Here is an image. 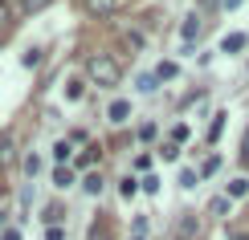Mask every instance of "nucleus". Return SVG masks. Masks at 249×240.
<instances>
[{"instance_id":"obj_11","label":"nucleus","mask_w":249,"mask_h":240,"mask_svg":"<svg viewBox=\"0 0 249 240\" xmlns=\"http://www.w3.org/2000/svg\"><path fill=\"white\" fill-rule=\"evenodd\" d=\"M196 33H200V25H196V16H188V20H184V41H192Z\"/></svg>"},{"instance_id":"obj_20","label":"nucleus","mask_w":249,"mask_h":240,"mask_svg":"<svg viewBox=\"0 0 249 240\" xmlns=\"http://www.w3.org/2000/svg\"><path fill=\"white\" fill-rule=\"evenodd\" d=\"M45 240H66V232H61V228H49V236Z\"/></svg>"},{"instance_id":"obj_4","label":"nucleus","mask_w":249,"mask_h":240,"mask_svg":"<svg viewBox=\"0 0 249 240\" xmlns=\"http://www.w3.org/2000/svg\"><path fill=\"white\" fill-rule=\"evenodd\" d=\"M221 49H225V53H237V49H245V33H233V37H225V41H221Z\"/></svg>"},{"instance_id":"obj_10","label":"nucleus","mask_w":249,"mask_h":240,"mask_svg":"<svg viewBox=\"0 0 249 240\" xmlns=\"http://www.w3.org/2000/svg\"><path fill=\"white\" fill-rule=\"evenodd\" d=\"M225 118H229V114H216V118H213V127H209V139H221V130H225Z\"/></svg>"},{"instance_id":"obj_7","label":"nucleus","mask_w":249,"mask_h":240,"mask_svg":"<svg viewBox=\"0 0 249 240\" xmlns=\"http://www.w3.org/2000/svg\"><path fill=\"white\" fill-rule=\"evenodd\" d=\"M176 74H180V65H176V61H160V69H155V78H176Z\"/></svg>"},{"instance_id":"obj_19","label":"nucleus","mask_w":249,"mask_h":240,"mask_svg":"<svg viewBox=\"0 0 249 240\" xmlns=\"http://www.w3.org/2000/svg\"><path fill=\"white\" fill-rule=\"evenodd\" d=\"M155 81H160V78H151V74H147V78H139V90H147V94H151V90H155Z\"/></svg>"},{"instance_id":"obj_14","label":"nucleus","mask_w":249,"mask_h":240,"mask_svg":"<svg viewBox=\"0 0 249 240\" xmlns=\"http://www.w3.org/2000/svg\"><path fill=\"white\" fill-rule=\"evenodd\" d=\"M20 61H25V65H29V69H33V65H37V61H41V49H29V53H25V57H20Z\"/></svg>"},{"instance_id":"obj_13","label":"nucleus","mask_w":249,"mask_h":240,"mask_svg":"<svg viewBox=\"0 0 249 240\" xmlns=\"http://www.w3.org/2000/svg\"><path fill=\"white\" fill-rule=\"evenodd\" d=\"M216 167H221V159H216V155H209V159H204V167H200V175H213Z\"/></svg>"},{"instance_id":"obj_16","label":"nucleus","mask_w":249,"mask_h":240,"mask_svg":"<svg viewBox=\"0 0 249 240\" xmlns=\"http://www.w3.org/2000/svg\"><path fill=\"white\" fill-rule=\"evenodd\" d=\"M25 171H29V175L41 171V159H37V155H29V159H25Z\"/></svg>"},{"instance_id":"obj_9","label":"nucleus","mask_w":249,"mask_h":240,"mask_svg":"<svg viewBox=\"0 0 249 240\" xmlns=\"http://www.w3.org/2000/svg\"><path fill=\"white\" fill-rule=\"evenodd\" d=\"M209 212L213 216H225V212H229V195H216V200L209 204Z\"/></svg>"},{"instance_id":"obj_1","label":"nucleus","mask_w":249,"mask_h":240,"mask_svg":"<svg viewBox=\"0 0 249 240\" xmlns=\"http://www.w3.org/2000/svg\"><path fill=\"white\" fill-rule=\"evenodd\" d=\"M90 78H94L98 86H119V61L107 57V53H94L90 57Z\"/></svg>"},{"instance_id":"obj_8","label":"nucleus","mask_w":249,"mask_h":240,"mask_svg":"<svg viewBox=\"0 0 249 240\" xmlns=\"http://www.w3.org/2000/svg\"><path fill=\"white\" fill-rule=\"evenodd\" d=\"M53 183H57V187H70V183H74V171H70V167H57V171H53Z\"/></svg>"},{"instance_id":"obj_21","label":"nucleus","mask_w":249,"mask_h":240,"mask_svg":"<svg viewBox=\"0 0 249 240\" xmlns=\"http://www.w3.org/2000/svg\"><path fill=\"white\" fill-rule=\"evenodd\" d=\"M237 4H241V0H225V8H237Z\"/></svg>"},{"instance_id":"obj_22","label":"nucleus","mask_w":249,"mask_h":240,"mask_svg":"<svg viewBox=\"0 0 249 240\" xmlns=\"http://www.w3.org/2000/svg\"><path fill=\"white\" fill-rule=\"evenodd\" d=\"M204 4H213V0H204Z\"/></svg>"},{"instance_id":"obj_18","label":"nucleus","mask_w":249,"mask_h":240,"mask_svg":"<svg viewBox=\"0 0 249 240\" xmlns=\"http://www.w3.org/2000/svg\"><path fill=\"white\" fill-rule=\"evenodd\" d=\"M196 179H200V175H196V171H180V183H184V187H192Z\"/></svg>"},{"instance_id":"obj_6","label":"nucleus","mask_w":249,"mask_h":240,"mask_svg":"<svg viewBox=\"0 0 249 240\" xmlns=\"http://www.w3.org/2000/svg\"><path fill=\"white\" fill-rule=\"evenodd\" d=\"M241 195H249V179H233L229 183V200H241Z\"/></svg>"},{"instance_id":"obj_3","label":"nucleus","mask_w":249,"mask_h":240,"mask_svg":"<svg viewBox=\"0 0 249 240\" xmlns=\"http://www.w3.org/2000/svg\"><path fill=\"white\" fill-rule=\"evenodd\" d=\"M131 118V102H110V122H127Z\"/></svg>"},{"instance_id":"obj_2","label":"nucleus","mask_w":249,"mask_h":240,"mask_svg":"<svg viewBox=\"0 0 249 240\" xmlns=\"http://www.w3.org/2000/svg\"><path fill=\"white\" fill-rule=\"evenodd\" d=\"M196 236V216H180V224H176V240H192Z\"/></svg>"},{"instance_id":"obj_23","label":"nucleus","mask_w":249,"mask_h":240,"mask_svg":"<svg viewBox=\"0 0 249 240\" xmlns=\"http://www.w3.org/2000/svg\"><path fill=\"white\" fill-rule=\"evenodd\" d=\"M0 4H8V0H0Z\"/></svg>"},{"instance_id":"obj_12","label":"nucleus","mask_w":249,"mask_h":240,"mask_svg":"<svg viewBox=\"0 0 249 240\" xmlns=\"http://www.w3.org/2000/svg\"><path fill=\"white\" fill-rule=\"evenodd\" d=\"M82 187H86L90 195H98L102 192V179H98V175H86V183H82Z\"/></svg>"},{"instance_id":"obj_17","label":"nucleus","mask_w":249,"mask_h":240,"mask_svg":"<svg viewBox=\"0 0 249 240\" xmlns=\"http://www.w3.org/2000/svg\"><path fill=\"white\" fill-rule=\"evenodd\" d=\"M135 192H139V183H135V179H123V195H127V200H131Z\"/></svg>"},{"instance_id":"obj_5","label":"nucleus","mask_w":249,"mask_h":240,"mask_svg":"<svg viewBox=\"0 0 249 240\" xmlns=\"http://www.w3.org/2000/svg\"><path fill=\"white\" fill-rule=\"evenodd\" d=\"M82 4H86V13H110L115 0H82Z\"/></svg>"},{"instance_id":"obj_15","label":"nucleus","mask_w":249,"mask_h":240,"mask_svg":"<svg viewBox=\"0 0 249 240\" xmlns=\"http://www.w3.org/2000/svg\"><path fill=\"white\" fill-rule=\"evenodd\" d=\"M66 98H74V102L82 98V81H70V86H66Z\"/></svg>"}]
</instances>
